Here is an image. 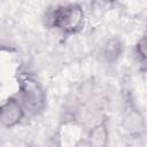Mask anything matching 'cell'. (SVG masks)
Instances as JSON below:
<instances>
[{"label": "cell", "mask_w": 147, "mask_h": 147, "mask_svg": "<svg viewBox=\"0 0 147 147\" xmlns=\"http://www.w3.org/2000/svg\"><path fill=\"white\" fill-rule=\"evenodd\" d=\"M101 1H103V2H106V3H113V2H115L116 0H101Z\"/></svg>", "instance_id": "cell-8"}, {"label": "cell", "mask_w": 147, "mask_h": 147, "mask_svg": "<svg viewBox=\"0 0 147 147\" xmlns=\"http://www.w3.org/2000/svg\"><path fill=\"white\" fill-rule=\"evenodd\" d=\"M142 38L147 40V25H146V29H145V33H144V37H142Z\"/></svg>", "instance_id": "cell-9"}, {"label": "cell", "mask_w": 147, "mask_h": 147, "mask_svg": "<svg viewBox=\"0 0 147 147\" xmlns=\"http://www.w3.org/2000/svg\"><path fill=\"white\" fill-rule=\"evenodd\" d=\"M85 24V10L80 3L70 2L57 6L49 15V25L64 34L79 32Z\"/></svg>", "instance_id": "cell-1"}, {"label": "cell", "mask_w": 147, "mask_h": 147, "mask_svg": "<svg viewBox=\"0 0 147 147\" xmlns=\"http://www.w3.org/2000/svg\"><path fill=\"white\" fill-rule=\"evenodd\" d=\"M123 49L124 47L122 40L118 37H110L103 42L101 54L108 63H114L121 57V55L123 54Z\"/></svg>", "instance_id": "cell-6"}, {"label": "cell", "mask_w": 147, "mask_h": 147, "mask_svg": "<svg viewBox=\"0 0 147 147\" xmlns=\"http://www.w3.org/2000/svg\"><path fill=\"white\" fill-rule=\"evenodd\" d=\"M136 49H137V54L139 55V57L142 61L147 62V40L141 38L140 41L137 44Z\"/></svg>", "instance_id": "cell-7"}, {"label": "cell", "mask_w": 147, "mask_h": 147, "mask_svg": "<svg viewBox=\"0 0 147 147\" xmlns=\"http://www.w3.org/2000/svg\"><path fill=\"white\" fill-rule=\"evenodd\" d=\"M146 134H147V130H146Z\"/></svg>", "instance_id": "cell-10"}, {"label": "cell", "mask_w": 147, "mask_h": 147, "mask_svg": "<svg viewBox=\"0 0 147 147\" xmlns=\"http://www.w3.org/2000/svg\"><path fill=\"white\" fill-rule=\"evenodd\" d=\"M20 99L26 111L38 115L44 111L47 103V94L39 80L29 72H20L17 76Z\"/></svg>", "instance_id": "cell-2"}, {"label": "cell", "mask_w": 147, "mask_h": 147, "mask_svg": "<svg viewBox=\"0 0 147 147\" xmlns=\"http://www.w3.org/2000/svg\"><path fill=\"white\" fill-rule=\"evenodd\" d=\"M121 126L126 134L137 138L146 133L147 122L142 113L137 107L129 106L122 116Z\"/></svg>", "instance_id": "cell-4"}, {"label": "cell", "mask_w": 147, "mask_h": 147, "mask_svg": "<svg viewBox=\"0 0 147 147\" xmlns=\"http://www.w3.org/2000/svg\"><path fill=\"white\" fill-rule=\"evenodd\" d=\"M86 145L94 147H106L109 142V129L107 121L103 119L94 124L86 134Z\"/></svg>", "instance_id": "cell-5"}, {"label": "cell", "mask_w": 147, "mask_h": 147, "mask_svg": "<svg viewBox=\"0 0 147 147\" xmlns=\"http://www.w3.org/2000/svg\"><path fill=\"white\" fill-rule=\"evenodd\" d=\"M26 109L20 98L9 96L0 107V124L5 129H13L22 123Z\"/></svg>", "instance_id": "cell-3"}]
</instances>
